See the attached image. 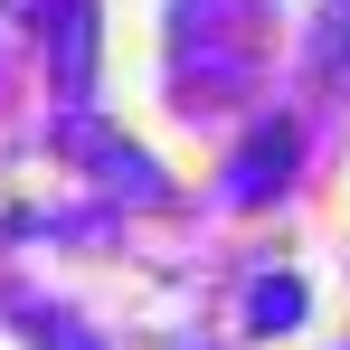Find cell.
Returning a JSON list of instances; mask_svg holds the SVG:
<instances>
[{
  "mask_svg": "<svg viewBox=\"0 0 350 350\" xmlns=\"http://www.w3.org/2000/svg\"><path fill=\"white\" fill-rule=\"evenodd\" d=\"M293 312H303V293H293V284H265V293H256V322H293Z\"/></svg>",
  "mask_w": 350,
  "mask_h": 350,
  "instance_id": "1",
  "label": "cell"
},
{
  "mask_svg": "<svg viewBox=\"0 0 350 350\" xmlns=\"http://www.w3.org/2000/svg\"><path fill=\"white\" fill-rule=\"evenodd\" d=\"M48 350H95V332H76V322H48Z\"/></svg>",
  "mask_w": 350,
  "mask_h": 350,
  "instance_id": "2",
  "label": "cell"
}]
</instances>
